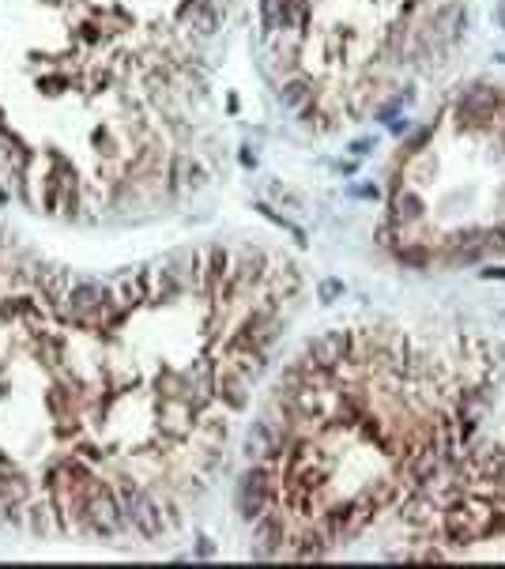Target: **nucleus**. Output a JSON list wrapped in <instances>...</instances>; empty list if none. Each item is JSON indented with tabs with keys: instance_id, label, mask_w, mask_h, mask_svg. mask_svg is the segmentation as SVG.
<instances>
[{
	"instance_id": "16",
	"label": "nucleus",
	"mask_w": 505,
	"mask_h": 569,
	"mask_svg": "<svg viewBox=\"0 0 505 569\" xmlns=\"http://www.w3.org/2000/svg\"><path fill=\"white\" fill-rule=\"evenodd\" d=\"M174 174H178L181 186H204V166L193 162L189 155H181V159L174 162Z\"/></svg>"
},
{
	"instance_id": "23",
	"label": "nucleus",
	"mask_w": 505,
	"mask_h": 569,
	"mask_svg": "<svg viewBox=\"0 0 505 569\" xmlns=\"http://www.w3.org/2000/svg\"><path fill=\"white\" fill-rule=\"evenodd\" d=\"M196 555H200V558H211V555H215V547H211V540H200V547H196Z\"/></svg>"
},
{
	"instance_id": "13",
	"label": "nucleus",
	"mask_w": 505,
	"mask_h": 569,
	"mask_svg": "<svg viewBox=\"0 0 505 569\" xmlns=\"http://www.w3.org/2000/svg\"><path fill=\"white\" fill-rule=\"evenodd\" d=\"M279 98H283V106L287 110H294V113H302L310 103H313V83L310 79H287L283 83V91H279Z\"/></svg>"
},
{
	"instance_id": "4",
	"label": "nucleus",
	"mask_w": 505,
	"mask_h": 569,
	"mask_svg": "<svg viewBox=\"0 0 505 569\" xmlns=\"http://www.w3.org/2000/svg\"><path fill=\"white\" fill-rule=\"evenodd\" d=\"M445 464H449V460L437 453V449L430 445V438H426L423 445H415L411 453L400 460V479H408L415 491H423V487H430V482L445 472Z\"/></svg>"
},
{
	"instance_id": "19",
	"label": "nucleus",
	"mask_w": 505,
	"mask_h": 569,
	"mask_svg": "<svg viewBox=\"0 0 505 569\" xmlns=\"http://www.w3.org/2000/svg\"><path fill=\"white\" fill-rule=\"evenodd\" d=\"M369 152H374V140H369V136H362V140L351 144V155H355V159H362V155H369Z\"/></svg>"
},
{
	"instance_id": "5",
	"label": "nucleus",
	"mask_w": 505,
	"mask_h": 569,
	"mask_svg": "<svg viewBox=\"0 0 505 569\" xmlns=\"http://www.w3.org/2000/svg\"><path fill=\"white\" fill-rule=\"evenodd\" d=\"M121 509H125V521L137 528L144 540H159L162 535V509L151 501L144 491H137V487H125L121 491Z\"/></svg>"
},
{
	"instance_id": "15",
	"label": "nucleus",
	"mask_w": 505,
	"mask_h": 569,
	"mask_svg": "<svg viewBox=\"0 0 505 569\" xmlns=\"http://www.w3.org/2000/svg\"><path fill=\"white\" fill-rule=\"evenodd\" d=\"M283 15H287V0H261L264 35H279V30H283Z\"/></svg>"
},
{
	"instance_id": "6",
	"label": "nucleus",
	"mask_w": 505,
	"mask_h": 569,
	"mask_svg": "<svg viewBox=\"0 0 505 569\" xmlns=\"http://www.w3.org/2000/svg\"><path fill=\"white\" fill-rule=\"evenodd\" d=\"M351 350V332H321L310 347H306V366L310 370H340L344 359Z\"/></svg>"
},
{
	"instance_id": "25",
	"label": "nucleus",
	"mask_w": 505,
	"mask_h": 569,
	"mask_svg": "<svg viewBox=\"0 0 505 569\" xmlns=\"http://www.w3.org/2000/svg\"><path fill=\"white\" fill-rule=\"evenodd\" d=\"M483 279H505V268H486V272H479Z\"/></svg>"
},
{
	"instance_id": "17",
	"label": "nucleus",
	"mask_w": 505,
	"mask_h": 569,
	"mask_svg": "<svg viewBox=\"0 0 505 569\" xmlns=\"http://www.w3.org/2000/svg\"><path fill=\"white\" fill-rule=\"evenodd\" d=\"M396 257L403 260V264H415V268H423L426 260H430V253L423 245H396Z\"/></svg>"
},
{
	"instance_id": "26",
	"label": "nucleus",
	"mask_w": 505,
	"mask_h": 569,
	"mask_svg": "<svg viewBox=\"0 0 505 569\" xmlns=\"http://www.w3.org/2000/svg\"><path fill=\"white\" fill-rule=\"evenodd\" d=\"M494 238H498V245H501V249H505V219H501V223H498V230H494Z\"/></svg>"
},
{
	"instance_id": "24",
	"label": "nucleus",
	"mask_w": 505,
	"mask_h": 569,
	"mask_svg": "<svg viewBox=\"0 0 505 569\" xmlns=\"http://www.w3.org/2000/svg\"><path fill=\"white\" fill-rule=\"evenodd\" d=\"M494 4H498V8H494V20H498V27L505 30V0H494Z\"/></svg>"
},
{
	"instance_id": "10",
	"label": "nucleus",
	"mask_w": 505,
	"mask_h": 569,
	"mask_svg": "<svg viewBox=\"0 0 505 569\" xmlns=\"http://www.w3.org/2000/svg\"><path fill=\"white\" fill-rule=\"evenodd\" d=\"M215 392L223 396V404L242 411L249 400V374L238 370V366H223V374H215Z\"/></svg>"
},
{
	"instance_id": "18",
	"label": "nucleus",
	"mask_w": 505,
	"mask_h": 569,
	"mask_svg": "<svg viewBox=\"0 0 505 569\" xmlns=\"http://www.w3.org/2000/svg\"><path fill=\"white\" fill-rule=\"evenodd\" d=\"M340 294H344V283L340 279H325L321 287H317V298H321V302H335Z\"/></svg>"
},
{
	"instance_id": "14",
	"label": "nucleus",
	"mask_w": 505,
	"mask_h": 569,
	"mask_svg": "<svg viewBox=\"0 0 505 569\" xmlns=\"http://www.w3.org/2000/svg\"><path fill=\"white\" fill-rule=\"evenodd\" d=\"M208 283L215 291L230 283V253H227V249H219V245L208 249Z\"/></svg>"
},
{
	"instance_id": "11",
	"label": "nucleus",
	"mask_w": 505,
	"mask_h": 569,
	"mask_svg": "<svg viewBox=\"0 0 505 569\" xmlns=\"http://www.w3.org/2000/svg\"><path fill=\"white\" fill-rule=\"evenodd\" d=\"M181 20L200 35H215L219 30V0H189L181 8Z\"/></svg>"
},
{
	"instance_id": "7",
	"label": "nucleus",
	"mask_w": 505,
	"mask_h": 569,
	"mask_svg": "<svg viewBox=\"0 0 505 569\" xmlns=\"http://www.w3.org/2000/svg\"><path fill=\"white\" fill-rule=\"evenodd\" d=\"M287 543V524H283V513L268 506L257 521H252V555L257 558H272Z\"/></svg>"
},
{
	"instance_id": "12",
	"label": "nucleus",
	"mask_w": 505,
	"mask_h": 569,
	"mask_svg": "<svg viewBox=\"0 0 505 569\" xmlns=\"http://www.w3.org/2000/svg\"><path fill=\"white\" fill-rule=\"evenodd\" d=\"M423 211H426V204L415 189H400L393 196V227H411V223L423 219Z\"/></svg>"
},
{
	"instance_id": "22",
	"label": "nucleus",
	"mask_w": 505,
	"mask_h": 569,
	"mask_svg": "<svg viewBox=\"0 0 505 569\" xmlns=\"http://www.w3.org/2000/svg\"><path fill=\"white\" fill-rule=\"evenodd\" d=\"M389 128L396 132V136H403V132L411 128V121H408V117H393V121H389Z\"/></svg>"
},
{
	"instance_id": "9",
	"label": "nucleus",
	"mask_w": 505,
	"mask_h": 569,
	"mask_svg": "<svg viewBox=\"0 0 505 569\" xmlns=\"http://www.w3.org/2000/svg\"><path fill=\"white\" fill-rule=\"evenodd\" d=\"M494 245H498L494 230H460L457 238H452V260L476 264V260H483L486 253H491Z\"/></svg>"
},
{
	"instance_id": "8",
	"label": "nucleus",
	"mask_w": 505,
	"mask_h": 569,
	"mask_svg": "<svg viewBox=\"0 0 505 569\" xmlns=\"http://www.w3.org/2000/svg\"><path fill=\"white\" fill-rule=\"evenodd\" d=\"M468 27V12L464 4H457V0H445V4H437L434 15H430V35L442 38L445 45H452Z\"/></svg>"
},
{
	"instance_id": "1",
	"label": "nucleus",
	"mask_w": 505,
	"mask_h": 569,
	"mask_svg": "<svg viewBox=\"0 0 505 569\" xmlns=\"http://www.w3.org/2000/svg\"><path fill=\"white\" fill-rule=\"evenodd\" d=\"M505 110V95L498 87H486V83H476L457 98V121L460 128L471 132H491L498 125V117Z\"/></svg>"
},
{
	"instance_id": "21",
	"label": "nucleus",
	"mask_w": 505,
	"mask_h": 569,
	"mask_svg": "<svg viewBox=\"0 0 505 569\" xmlns=\"http://www.w3.org/2000/svg\"><path fill=\"white\" fill-rule=\"evenodd\" d=\"M351 196H362V200H374L377 186H351Z\"/></svg>"
},
{
	"instance_id": "3",
	"label": "nucleus",
	"mask_w": 505,
	"mask_h": 569,
	"mask_svg": "<svg viewBox=\"0 0 505 569\" xmlns=\"http://www.w3.org/2000/svg\"><path fill=\"white\" fill-rule=\"evenodd\" d=\"M83 516H87L91 532L98 535H117L128 521H125V509H121V498H117L110 487L103 482H87V498H83Z\"/></svg>"
},
{
	"instance_id": "20",
	"label": "nucleus",
	"mask_w": 505,
	"mask_h": 569,
	"mask_svg": "<svg viewBox=\"0 0 505 569\" xmlns=\"http://www.w3.org/2000/svg\"><path fill=\"white\" fill-rule=\"evenodd\" d=\"M430 140V128H423V132H415V136L408 140V152H418V147H423Z\"/></svg>"
},
{
	"instance_id": "2",
	"label": "nucleus",
	"mask_w": 505,
	"mask_h": 569,
	"mask_svg": "<svg viewBox=\"0 0 505 569\" xmlns=\"http://www.w3.org/2000/svg\"><path fill=\"white\" fill-rule=\"evenodd\" d=\"M272 501H276V472L264 464H252L238 479V487H234V506H238V513L252 524Z\"/></svg>"
}]
</instances>
